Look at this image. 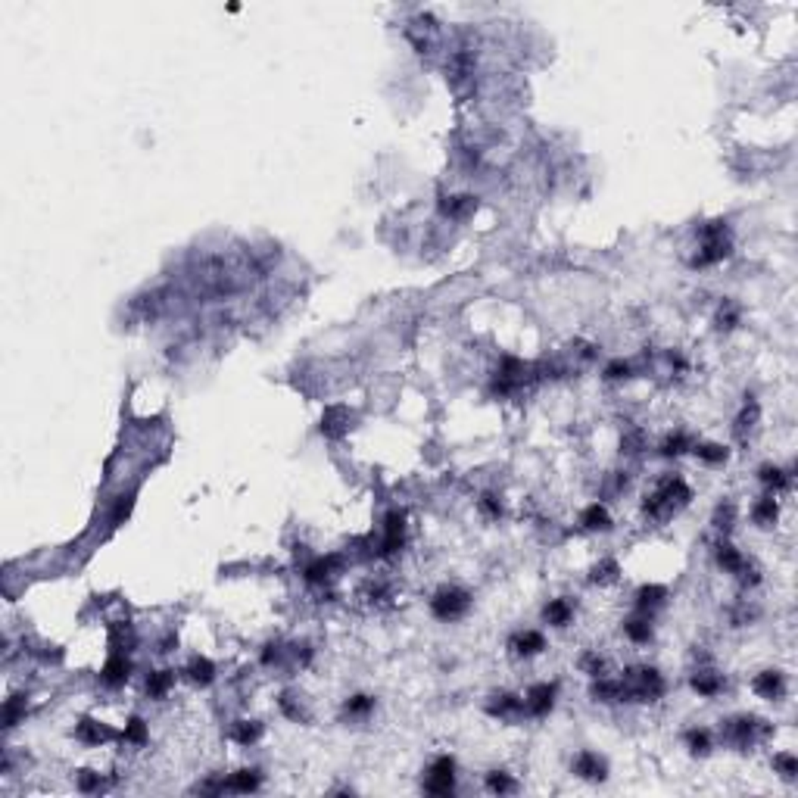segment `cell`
I'll return each instance as SVG.
<instances>
[{"instance_id": "12", "label": "cell", "mask_w": 798, "mask_h": 798, "mask_svg": "<svg viewBox=\"0 0 798 798\" xmlns=\"http://www.w3.org/2000/svg\"><path fill=\"white\" fill-rule=\"evenodd\" d=\"M752 686L761 699H780V695L786 692V680L780 670H764V674H758Z\"/></svg>"}, {"instance_id": "39", "label": "cell", "mask_w": 798, "mask_h": 798, "mask_svg": "<svg viewBox=\"0 0 798 798\" xmlns=\"http://www.w3.org/2000/svg\"><path fill=\"white\" fill-rule=\"evenodd\" d=\"M22 714H26V702L10 699V702L4 705V726H16V721H19Z\"/></svg>"}, {"instance_id": "14", "label": "cell", "mask_w": 798, "mask_h": 798, "mask_svg": "<svg viewBox=\"0 0 798 798\" xmlns=\"http://www.w3.org/2000/svg\"><path fill=\"white\" fill-rule=\"evenodd\" d=\"M259 783H262V773L253 768V770H237V773H231V777L222 783V789H228V792H256V789H259Z\"/></svg>"}, {"instance_id": "22", "label": "cell", "mask_w": 798, "mask_h": 798, "mask_svg": "<svg viewBox=\"0 0 798 798\" xmlns=\"http://www.w3.org/2000/svg\"><path fill=\"white\" fill-rule=\"evenodd\" d=\"M187 677H191L197 686H209L215 680V664L209 658H193L191 664H187Z\"/></svg>"}, {"instance_id": "37", "label": "cell", "mask_w": 798, "mask_h": 798, "mask_svg": "<svg viewBox=\"0 0 798 798\" xmlns=\"http://www.w3.org/2000/svg\"><path fill=\"white\" fill-rule=\"evenodd\" d=\"M590 580H592V583H614V580H617V561H614V558H605L602 565L592 568V577H590Z\"/></svg>"}, {"instance_id": "30", "label": "cell", "mask_w": 798, "mask_h": 798, "mask_svg": "<svg viewBox=\"0 0 798 798\" xmlns=\"http://www.w3.org/2000/svg\"><path fill=\"white\" fill-rule=\"evenodd\" d=\"M755 421H758V403L752 396H748V403H746V409H742V415L736 418V427H733V434L739 437V440H746V434L748 430L755 427Z\"/></svg>"}, {"instance_id": "8", "label": "cell", "mask_w": 798, "mask_h": 798, "mask_svg": "<svg viewBox=\"0 0 798 798\" xmlns=\"http://www.w3.org/2000/svg\"><path fill=\"white\" fill-rule=\"evenodd\" d=\"M555 692H558V686H555V683L534 686V690L527 692V699H524V711H527V714H534V717H546L555 708Z\"/></svg>"}, {"instance_id": "17", "label": "cell", "mask_w": 798, "mask_h": 798, "mask_svg": "<svg viewBox=\"0 0 798 798\" xmlns=\"http://www.w3.org/2000/svg\"><path fill=\"white\" fill-rule=\"evenodd\" d=\"M75 736H78V742H84V746H100V742H106L113 733H109L106 726H100L97 721H91V717H82L75 726Z\"/></svg>"}, {"instance_id": "36", "label": "cell", "mask_w": 798, "mask_h": 798, "mask_svg": "<svg viewBox=\"0 0 798 798\" xmlns=\"http://www.w3.org/2000/svg\"><path fill=\"white\" fill-rule=\"evenodd\" d=\"M371 708H374L371 695H353V699H347V705H343V711H347L349 717H365V714H371Z\"/></svg>"}, {"instance_id": "2", "label": "cell", "mask_w": 798, "mask_h": 798, "mask_svg": "<svg viewBox=\"0 0 798 798\" xmlns=\"http://www.w3.org/2000/svg\"><path fill=\"white\" fill-rule=\"evenodd\" d=\"M702 237H705V244H702V249L695 253L692 269H708V265H717V262H724L726 256L733 253V244H730V237H726V222L705 225V228H702Z\"/></svg>"}, {"instance_id": "31", "label": "cell", "mask_w": 798, "mask_h": 798, "mask_svg": "<svg viewBox=\"0 0 798 798\" xmlns=\"http://www.w3.org/2000/svg\"><path fill=\"white\" fill-rule=\"evenodd\" d=\"M761 483L764 487H770L773 493H783V490H789V474L786 471H780V468H773V465H764L761 468Z\"/></svg>"}, {"instance_id": "45", "label": "cell", "mask_w": 798, "mask_h": 798, "mask_svg": "<svg viewBox=\"0 0 798 798\" xmlns=\"http://www.w3.org/2000/svg\"><path fill=\"white\" fill-rule=\"evenodd\" d=\"M736 322H739V312H736V309L724 306L721 312H717V327H733Z\"/></svg>"}, {"instance_id": "25", "label": "cell", "mask_w": 798, "mask_h": 798, "mask_svg": "<svg viewBox=\"0 0 798 798\" xmlns=\"http://www.w3.org/2000/svg\"><path fill=\"white\" fill-rule=\"evenodd\" d=\"M172 683H175V674H172V670H153V674L147 677V692H150L153 699H166Z\"/></svg>"}, {"instance_id": "20", "label": "cell", "mask_w": 798, "mask_h": 798, "mask_svg": "<svg viewBox=\"0 0 798 798\" xmlns=\"http://www.w3.org/2000/svg\"><path fill=\"white\" fill-rule=\"evenodd\" d=\"M777 515H780V508H777V499L773 496H761L752 505V521L758 524V527H770V524L777 521Z\"/></svg>"}, {"instance_id": "10", "label": "cell", "mask_w": 798, "mask_h": 798, "mask_svg": "<svg viewBox=\"0 0 798 798\" xmlns=\"http://www.w3.org/2000/svg\"><path fill=\"white\" fill-rule=\"evenodd\" d=\"M405 539V518L399 512H390L387 515V524H384V543H381V555H393L399 552Z\"/></svg>"}, {"instance_id": "19", "label": "cell", "mask_w": 798, "mask_h": 798, "mask_svg": "<svg viewBox=\"0 0 798 798\" xmlns=\"http://www.w3.org/2000/svg\"><path fill=\"white\" fill-rule=\"evenodd\" d=\"M580 524H583L586 530H612V515H608L605 505L592 502V505L580 515Z\"/></svg>"}, {"instance_id": "28", "label": "cell", "mask_w": 798, "mask_h": 798, "mask_svg": "<svg viewBox=\"0 0 798 798\" xmlns=\"http://www.w3.org/2000/svg\"><path fill=\"white\" fill-rule=\"evenodd\" d=\"M347 421H349V415L343 412V409H327V412H325V418H322V434H327V437H340L343 430H347Z\"/></svg>"}, {"instance_id": "38", "label": "cell", "mask_w": 798, "mask_h": 798, "mask_svg": "<svg viewBox=\"0 0 798 798\" xmlns=\"http://www.w3.org/2000/svg\"><path fill=\"white\" fill-rule=\"evenodd\" d=\"M580 670H583V674H590L592 680H596V677H605V658H599L596 652L583 655V658H580Z\"/></svg>"}, {"instance_id": "16", "label": "cell", "mask_w": 798, "mask_h": 798, "mask_svg": "<svg viewBox=\"0 0 798 798\" xmlns=\"http://www.w3.org/2000/svg\"><path fill=\"white\" fill-rule=\"evenodd\" d=\"M477 209V200L468 197V193H456V197H443L440 200V213L446 218H465L468 213Z\"/></svg>"}, {"instance_id": "4", "label": "cell", "mask_w": 798, "mask_h": 798, "mask_svg": "<svg viewBox=\"0 0 798 798\" xmlns=\"http://www.w3.org/2000/svg\"><path fill=\"white\" fill-rule=\"evenodd\" d=\"M468 608H471V596L461 586H443L430 599V612H434V617H440V621H459Z\"/></svg>"}, {"instance_id": "32", "label": "cell", "mask_w": 798, "mask_h": 798, "mask_svg": "<svg viewBox=\"0 0 798 798\" xmlns=\"http://www.w3.org/2000/svg\"><path fill=\"white\" fill-rule=\"evenodd\" d=\"M686 748L692 755H708L711 752V733L708 730H686Z\"/></svg>"}, {"instance_id": "29", "label": "cell", "mask_w": 798, "mask_h": 798, "mask_svg": "<svg viewBox=\"0 0 798 798\" xmlns=\"http://www.w3.org/2000/svg\"><path fill=\"white\" fill-rule=\"evenodd\" d=\"M692 449V440H690V434H683V430H677V434H670L668 440L661 443V456H683V452H690Z\"/></svg>"}, {"instance_id": "15", "label": "cell", "mask_w": 798, "mask_h": 798, "mask_svg": "<svg viewBox=\"0 0 798 798\" xmlns=\"http://www.w3.org/2000/svg\"><path fill=\"white\" fill-rule=\"evenodd\" d=\"M487 711L493 717L521 714V711H524V699H521V695H512V692H499V695H493V702L487 705Z\"/></svg>"}, {"instance_id": "13", "label": "cell", "mask_w": 798, "mask_h": 798, "mask_svg": "<svg viewBox=\"0 0 798 798\" xmlns=\"http://www.w3.org/2000/svg\"><path fill=\"white\" fill-rule=\"evenodd\" d=\"M337 568H340V555H327V558L312 561V565L306 568V583H312V586H322V583L331 580V574H334Z\"/></svg>"}, {"instance_id": "46", "label": "cell", "mask_w": 798, "mask_h": 798, "mask_svg": "<svg viewBox=\"0 0 798 798\" xmlns=\"http://www.w3.org/2000/svg\"><path fill=\"white\" fill-rule=\"evenodd\" d=\"M78 786H82V792H97V789H100V777H94L91 770H84L82 780H78Z\"/></svg>"}, {"instance_id": "34", "label": "cell", "mask_w": 798, "mask_h": 798, "mask_svg": "<svg viewBox=\"0 0 798 798\" xmlns=\"http://www.w3.org/2000/svg\"><path fill=\"white\" fill-rule=\"evenodd\" d=\"M487 789L496 795H505V792H515V780L508 777L505 770H490L487 773Z\"/></svg>"}, {"instance_id": "3", "label": "cell", "mask_w": 798, "mask_h": 798, "mask_svg": "<svg viewBox=\"0 0 798 798\" xmlns=\"http://www.w3.org/2000/svg\"><path fill=\"white\" fill-rule=\"evenodd\" d=\"M621 686H624V699H636V702H655L664 695V680L655 668L627 670Z\"/></svg>"}, {"instance_id": "9", "label": "cell", "mask_w": 798, "mask_h": 798, "mask_svg": "<svg viewBox=\"0 0 798 798\" xmlns=\"http://www.w3.org/2000/svg\"><path fill=\"white\" fill-rule=\"evenodd\" d=\"M508 648L515 655H521V658H534V655H539L546 648V636L539 630H521L508 639Z\"/></svg>"}, {"instance_id": "21", "label": "cell", "mask_w": 798, "mask_h": 798, "mask_svg": "<svg viewBox=\"0 0 798 798\" xmlns=\"http://www.w3.org/2000/svg\"><path fill=\"white\" fill-rule=\"evenodd\" d=\"M692 690L699 695H705V699H711V695H717L724 690V680L714 674V670H699V674L692 677Z\"/></svg>"}, {"instance_id": "26", "label": "cell", "mask_w": 798, "mask_h": 798, "mask_svg": "<svg viewBox=\"0 0 798 798\" xmlns=\"http://www.w3.org/2000/svg\"><path fill=\"white\" fill-rule=\"evenodd\" d=\"M234 742H240V746H253V742H259L262 736V724L259 721H237L231 730Z\"/></svg>"}, {"instance_id": "43", "label": "cell", "mask_w": 798, "mask_h": 798, "mask_svg": "<svg viewBox=\"0 0 798 798\" xmlns=\"http://www.w3.org/2000/svg\"><path fill=\"white\" fill-rule=\"evenodd\" d=\"M630 374V362H624V359H617V362H612L605 369V378L608 381H624Z\"/></svg>"}, {"instance_id": "27", "label": "cell", "mask_w": 798, "mask_h": 798, "mask_svg": "<svg viewBox=\"0 0 798 798\" xmlns=\"http://www.w3.org/2000/svg\"><path fill=\"white\" fill-rule=\"evenodd\" d=\"M664 596H668V590H664V586H643V590L636 592V608L643 614H648L655 605H661Z\"/></svg>"}, {"instance_id": "33", "label": "cell", "mask_w": 798, "mask_h": 798, "mask_svg": "<svg viewBox=\"0 0 798 798\" xmlns=\"http://www.w3.org/2000/svg\"><path fill=\"white\" fill-rule=\"evenodd\" d=\"M692 452L699 456L702 461H708V465H717V461H726V449L717 443H692Z\"/></svg>"}, {"instance_id": "5", "label": "cell", "mask_w": 798, "mask_h": 798, "mask_svg": "<svg viewBox=\"0 0 798 798\" xmlns=\"http://www.w3.org/2000/svg\"><path fill=\"white\" fill-rule=\"evenodd\" d=\"M768 733H770V726H764V721H758V717H748V714L726 721V736L736 742L739 748H748L752 742L768 736Z\"/></svg>"}, {"instance_id": "40", "label": "cell", "mask_w": 798, "mask_h": 798, "mask_svg": "<svg viewBox=\"0 0 798 798\" xmlns=\"http://www.w3.org/2000/svg\"><path fill=\"white\" fill-rule=\"evenodd\" d=\"M773 768H777L780 773H783L786 780H792L795 773H798V761H795V755H789V752H786V755H777V758H773Z\"/></svg>"}, {"instance_id": "42", "label": "cell", "mask_w": 798, "mask_h": 798, "mask_svg": "<svg viewBox=\"0 0 798 798\" xmlns=\"http://www.w3.org/2000/svg\"><path fill=\"white\" fill-rule=\"evenodd\" d=\"M643 430H630L627 437H624V452H630V456H636V452H643Z\"/></svg>"}, {"instance_id": "24", "label": "cell", "mask_w": 798, "mask_h": 798, "mask_svg": "<svg viewBox=\"0 0 798 798\" xmlns=\"http://www.w3.org/2000/svg\"><path fill=\"white\" fill-rule=\"evenodd\" d=\"M717 565H721V568L726 571V574H739V571L746 568V558H742V555H739V549H736V546L724 543L721 549H717Z\"/></svg>"}, {"instance_id": "44", "label": "cell", "mask_w": 798, "mask_h": 798, "mask_svg": "<svg viewBox=\"0 0 798 798\" xmlns=\"http://www.w3.org/2000/svg\"><path fill=\"white\" fill-rule=\"evenodd\" d=\"M733 515H736V508H733L730 502H726V505H721V508H717V515H714V524H717V527H724V530H730V527H733Z\"/></svg>"}, {"instance_id": "6", "label": "cell", "mask_w": 798, "mask_h": 798, "mask_svg": "<svg viewBox=\"0 0 798 798\" xmlns=\"http://www.w3.org/2000/svg\"><path fill=\"white\" fill-rule=\"evenodd\" d=\"M425 789L430 795H449L452 789H456V761H452L449 755L437 758V761L430 764Z\"/></svg>"}, {"instance_id": "1", "label": "cell", "mask_w": 798, "mask_h": 798, "mask_svg": "<svg viewBox=\"0 0 798 798\" xmlns=\"http://www.w3.org/2000/svg\"><path fill=\"white\" fill-rule=\"evenodd\" d=\"M690 499H692V490L686 487L683 477L668 474V477H661L658 487L646 496L643 512L648 515V518H668V515H674L677 508H683Z\"/></svg>"}, {"instance_id": "11", "label": "cell", "mask_w": 798, "mask_h": 798, "mask_svg": "<svg viewBox=\"0 0 798 798\" xmlns=\"http://www.w3.org/2000/svg\"><path fill=\"white\" fill-rule=\"evenodd\" d=\"M574 773H577V777H583V780L599 783V780H605L608 768H605V761H602L596 752H580L574 758Z\"/></svg>"}, {"instance_id": "7", "label": "cell", "mask_w": 798, "mask_h": 798, "mask_svg": "<svg viewBox=\"0 0 798 798\" xmlns=\"http://www.w3.org/2000/svg\"><path fill=\"white\" fill-rule=\"evenodd\" d=\"M131 677V661L122 655V648H113V655H109V661L103 664V670H100V683L109 686V690H116V686H125Z\"/></svg>"}, {"instance_id": "41", "label": "cell", "mask_w": 798, "mask_h": 798, "mask_svg": "<svg viewBox=\"0 0 798 798\" xmlns=\"http://www.w3.org/2000/svg\"><path fill=\"white\" fill-rule=\"evenodd\" d=\"M481 512L487 515V518H499V515H502V502H499L493 493H483V496H481Z\"/></svg>"}, {"instance_id": "35", "label": "cell", "mask_w": 798, "mask_h": 798, "mask_svg": "<svg viewBox=\"0 0 798 798\" xmlns=\"http://www.w3.org/2000/svg\"><path fill=\"white\" fill-rule=\"evenodd\" d=\"M125 742H131V746H144L147 742V724L140 721V717H131L128 724H125V733H122Z\"/></svg>"}, {"instance_id": "18", "label": "cell", "mask_w": 798, "mask_h": 798, "mask_svg": "<svg viewBox=\"0 0 798 798\" xmlns=\"http://www.w3.org/2000/svg\"><path fill=\"white\" fill-rule=\"evenodd\" d=\"M543 617L552 624V627H568L571 617H574V605L568 599H552L549 605L543 608Z\"/></svg>"}, {"instance_id": "23", "label": "cell", "mask_w": 798, "mask_h": 798, "mask_svg": "<svg viewBox=\"0 0 798 798\" xmlns=\"http://www.w3.org/2000/svg\"><path fill=\"white\" fill-rule=\"evenodd\" d=\"M624 633L633 639V643H648L652 639V621H648V614H639V617H630L627 624H624Z\"/></svg>"}, {"instance_id": "47", "label": "cell", "mask_w": 798, "mask_h": 798, "mask_svg": "<svg viewBox=\"0 0 798 798\" xmlns=\"http://www.w3.org/2000/svg\"><path fill=\"white\" fill-rule=\"evenodd\" d=\"M278 658H281V646H275V643L265 646V652H262V664H275Z\"/></svg>"}]
</instances>
